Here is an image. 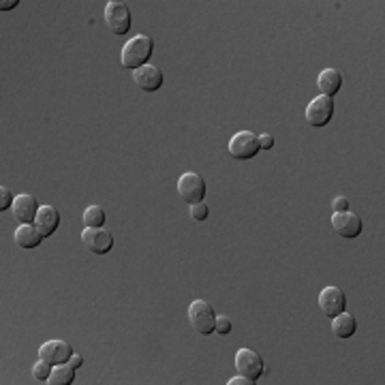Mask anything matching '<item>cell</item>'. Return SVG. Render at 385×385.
Segmentation results:
<instances>
[{"label": "cell", "mask_w": 385, "mask_h": 385, "mask_svg": "<svg viewBox=\"0 0 385 385\" xmlns=\"http://www.w3.org/2000/svg\"><path fill=\"white\" fill-rule=\"evenodd\" d=\"M69 364L77 370V368L84 366V357H81L79 353H73V355H71V360H69Z\"/></svg>", "instance_id": "cell-27"}, {"label": "cell", "mask_w": 385, "mask_h": 385, "mask_svg": "<svg viewBox=\"0 0 385 385\" xmlns=\"http://www.w3.org/2000/svg\"><path fill=\"white\" fill-rule=\"evenodd\" d=\"M334 99L332 97H325V95H319L315 97L309 105H306V122L315 129H321L325 126L329 120L334 116Z\"/></svg>", "instance_id": "cell-6"}, {"label": "cell", "mask_w": 385, "mask_h": 385, "mask_svg": "<svg viewBox=\"0 0 385 385\" xmlns=\"http://www.w3.org/2000/svg\"><path fill=\"white\" fill-rule=\"evenodd\" d=\"M332 210H334V212H347V210H349V199L343 197V195L336 197V199L332 202Z\"/></svg>", "instance_id": "cell-25"}, {"label": "cell", "mask_w": 385, "mask_h": 385, "mask_svg": "<svg viewBox=\"0 0 385 385\" xmlns=\"http://www.w3.org/2000/svg\"><path fill=\"white\" fill-rule=\"evenodd\" d=\"M13 240L19 249H37V246L43 242V234L39 231V227L35 223H24L15 229Z\"/></svg>", "instance_id": "cell-15"}, {"label": "cell", "mask_w": 385, "mask_h": 385, "mask_svg": "<svg viewBox=\"0 0 385 385\" xmlns=\"http://www.w3.org/2000/svg\"><path fill=\"white\" fill-rule=\"evenodd\" d=\"M15 197L11 195V190L7 186H0V212H5L13 206Z\"/></svg>", "instance_id": "cell-23"}, {"label": "cell", "mask_w": 385, "mask_h": 385, "mask_svg": "<svg viewBox=\"0 0 385 385\" xmlns=\"http://www.w3.org/2000/svg\"><path fill=\"white\" fill-rule=\"evenodd\" d=\"M105 221H107V214L101 206H88L84 210V214H81V223H84V227H90V229L103 227Z\"/></svg>", "instance_id": "cell-19"}, {"label": "cell", "mask_w": 385, "mask_h": 385, "mask_svg": "<svg viewBox=\"0 0 385 385\" xmlns=\"http://www.w3.org/2000/svg\"><path fill=\"white\" fill-rule=\"evenodd\" d=\"M133 81L144 92H156L163 86V71L154 65H144L142 69L133 71Z\"/></svg>", "instance_id": "cell-12"}, {"label": "cell", "mask_w": 385, "mask_h": 385, "mask_svg": "<svg viewBox=\"0 0 385 385\" xmlns=\"http://www.w3.org/2000/svg\"><path fill=\"white\" fill-rule=\"evenodd\" d=\"M178 192H180L182 202H186L188 206L199 204L206 197V182L195 172H184L178 178Z\"/></svg>", "instance_id": "cell-5"}, {"label": "cell", "mask_w": 385, "mask_h": 385, "mask_svg": "<svg viewBox=\"0 0 385 385\" xmlns=\"http://www.w3.org/2000/svg\"><path fill=\"white\" fill-rule=\"evenodd\" d=\"M227 383H229V385H255L257 381H253V379H249V377H244V375H238V377L229 379Z\"/></svg>", "instance_id": "cell-26"}, {"label": "cell", "mask_w": 385, "mask_h": 385, "mask_svg": "<svg viewBox=\"0 0 385 385\" xmlns=\"http://www.w3.org/2000/svg\"><path fill=\"white\" fill-rule=\"evenodd\" d=\"M188 321L197 334L210 336L214 332L216 313L206 300H195V302H190V306H188Z\"/></svg>", "instance_id": "cell-2"}, {"label": "cell", "mask_w": 385, "mask_h": 385, "mask_svg": "<svg viewBox=\"0 0 385 385\" xmlns=\"http://www.w3.org/2000/svg\"><path fill=\"white\" fill-rule=\"evenodd\" d=\"M259 148L261 150H272L274 148V137L270 133H261L259 135Z\"/></svg>", "instance_id": "cell-24"}, {"label": "cell", "mask_w": 385, "mask_h": 385, "mask_svg": "<svg viewBox=\"0 0 385 385\" xmlns=\"http://www.w3.org/2000/svg\"><path fill=\"white\" fill-rule=\"evenodd\" d=\"M208 214H210V208H208L204 202H199V204H192V206H190V216L195 218V221H206Z\"/></svg>", "instance_id": "cell-21"}, {"label": "cell", "mask_w": 385, "mask_h": 385, "mask_svg": "<svg viewBox=\"0 0 385 385\" xmlns=\"http://www.w3.org/2000/svg\"><path fill=\"white\" fill-rule=\"evenodd\" d=\"M35 225L39 227V231L43 234V238H49L56 234V229L60 227V212L54 206H41L39 214L35 218Z\"/></svg>", "instance_id": "cell-14"}, {"label": "cell", "mask_w": 385, "mask_h": 385, "mask_svg": "<svg viewBox=\"0 0 385 385\" xmlns=\"http://www.w3.org/2000/svg\"><path fill=\"white\" fill-rule=\"evenodd\" d=\"M332 227L338 236L353 240L362 234V218L357 216L355 212H334L332 214Z\"/></svg>", "instance_id": "cell-11"}, {"label": "cell", "mask_w": 385, "mask_h": 385, "mask_svg": "<svg viewBox=\"0 0 385 385\" xmlns=\"http://www.w3.org/2000/svg\"><path fill=\"white\" fill-rule=\"evenodd\" d=\"M152 49H154V41L148 35H137L124 43L120 51V63L129 71L142 69L152 58Z\"/></svg>", "instance_id": "cell-1"}, {"label": "cell", "mask_w": 385, "mask_h": 385, "mask_svg": "<svg viewBox=\"0 0 385 385\" xmlns=\"http://www.w3.org/2000/svg\"><path fill=\"white\" fill-rule=\"evenodd\" d=\"M81 244L95 255H107L114 249V236L103 227L99 229L84 227V231H81Z\"/></svg>", "instance_id": "cell-7"}, {"label": "cell", "mask_w": 385, "mask_h": 385, "mask_svg": "<svg viewBox=\"0 0 385 385\" xmlns=\"http://www.w3.org/2000/svg\"><path fill=\"white\" fill-rule=\"evenodd\" d=\"M51 364H47L45 360H39L37 364H35V368H33V377L37 379V381H45L47 383V379H49V375H51Z\"/></svg>", "instance_id": "cell-20"}, {"label": "cell", "mask_w": 385, "mask_h": 385, "mask_svg": "<svg viewBox=\"0 0 385 385\" xmlns=\"http://www.w3.org/2000/svg\"><path fill=\"white\" fill-rule=\"evenodd\" d=\"M73 355V349L67 341H47L39 347V360H45L47 364H67Z\"/></svg>", "instance_id": "cell-10"}, {"label": "cell", "mask_w": 385, "mask_h": 385, "mask_svg": "<svg viewBox=\"0 0 385 385\" xmlns=\"http://www.w3.org/2000/svg\"><path fill=\"white\" fill-rule=\"evenodd\" d=\"M317 86L321 90V95L325 97H332L341 92V86H343V77L336 69H323L317 77Z\"/></svg>", "instance_id": "cell-16"}, {"label": "cell", "mask_w": 385, "mask_h": 385, "mask_svg": "<svg viewBox=\"0 0 385 385\" xmlns=\"http://www.w3.org/2000/svg\"><path fill=\"white\" fill-rule=\"evenodd\" d=\"M236 368H238L240 375H244V377H249V379L257 381V379L263 375V360H261V355L255 353L253 349L242 347V349H238V353H236Z\"/></svg>", "instance_id": "cell-9"}, {"label": "cell", "mask_w": 385, "mask_h": 385, "mask_svg": "<svg viewBox=\"0 0 385 385\" xmlns=\"http://www.w3.org/2000/svg\"><path fill=\"white\" fill-rule=\"evenodd\" d=\"M39 204L33 195H28V192H22V195L15 197L11 210H13V216L17 218V223L24 225V223H35V218L39 214Z\"/></svg>", "instance_id": "cell-13"}, {"label": "cell", "mask_w": 385, "mask_h": 385, "mask_svg": "<svg viewBox=\"0 0 385 385\" xmlns=\"http://www.w3.org/2000/svg\"><path fill=\"white\" fill-rule=\"evenodd\" d=\"M17 5H19V0H3V3H0V11H11Z\"/></svg>", "instance_id": "cell-28"}, {"label": "cell", "mask_w": 385, "mask_h": 385, "mask_svg": "<svg viewBox=\"0 0 385 385\" xmlns=\"http://www.w3.org/2000/svg\"><path fill=\"white\" fill-rule=\"evenodd\" d=\"M214 332L216 334H229L231 332V321H229V317H225V315H218L216 317V323H214Z\"/></svg>", "instance_id": "cell-22"}, {"label": "cell", "mask_w": 385, "mask_h": 385, "mask_svg": "<svg viewBox=\"0 0 385 385\" xmlns=\"http://www.w3.org/2000/svg\"><path fill=\"white\" fill-rule=\"evenodd\" d=\"M73 381H75V368L67 362V364H56L51 368L47 385H71Z\"/></svg>", "instance_id": "cell-18"}, {"label": "cell", "mask_w": 385, "mask_h": 385, "mask_svg": "<svg viewBox=\"0 0 385 385\" xmlns=\"http://www.w3.org/2000/svg\"><path fill=\"white\" fill-rule=\"evenodd\" d=\"M227 150H229L231 158L249 161V158L257 156V152L261 150L259 148V135L253 133V131H240L229 140Z\"/></svg>", "instance_id": "cell-3"}, {"label": "cell", "mask_w": 385, "mask_h": 385, "mask_svg": "<svg viewBox=\"0 0 385 385\" xmlns=\"http://www.w3.org/2000/svg\"><path fill=\"white\" fill-rule=\"evenodd\" d=\"M105 24L107 28L118 37H124L131 31V9L118 0H109L105 7Z\"/></svg>", "instance_id": "cell-4"}, {"label": "cell", "mask_w": 385, "mask_h": 385, "mask_svg": "<svg viewBox=\"0 0 385 385\" xmlns=\"http://www.w3.org/2000/svg\"><path fill=\"white\" fill-rule=\"evenodd\" d=\"M332 332L338 336V338H351L355 334V329H357V321L351 313H341L336 317H332Z\"/></svg>", "instance_id": "cell-17"}, {"label": "cell", "mask_w": 385, "mask_h": 385, "mask_svg": "<svg viewBox=\"0 0 385 385\" xmlns=\"http://www.w3.org/2000/svg\"><path fill=\"white\" fill-rule=\"evenodd\" d=\"M319 309L327 317H336L347 311V295L341 287H325L319 293Z\"/></svg>", "instance_id": "cell-8"}]
</instances>
